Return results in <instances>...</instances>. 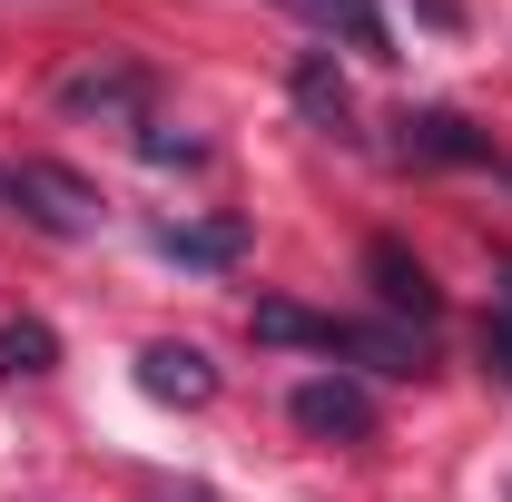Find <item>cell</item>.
Masks as SVG:
<instances>
[{
	"mask_svg": "<svg viewBox=\"0 0 512 502\" xmlns=\"http://www.w3.org/2000/svg\"><path fill=\"white\" fill-rule=\"evenodd\" d=\"M138 394H148V404H207V394H217V365H207V355H197V345H178V335H168V345H148V355H138Z\"/></svg>",
	"mask_w": 512,
	"mask_h": 502,
	"instance_id": "cell-5",
	"label": "cell"
},
{
	"mask_svg": "<svg viewBox=\"0 0 512 502\" xmlns=\"http://www.w3.org/2000/svg\"><path fill=\"white\" fill-rule=\"evenodd\" d=\"M296 10H306L316 30H345V40H355L365 60H394V30L375 20V0H296Z\"/></svg>",
	"mask_w": 512,
	"mask_h": 502,
	"instance_id": "cell-9",
	"label": "cell"
},
{
	"mask_svg": "<svg viewBox=\"0 0 512 502\" xmlns=\"http://www.w3.org/2000/svg\"><path fill=\"white\" fill-rule=\"evenodd\" d=\"M178 502H207V493H197V483H188V493H178Z\"/></svg>",
	"mask_w": 512,
	"mask_h": 502,
	"instance_id": "cell-13",
	"label": "cell"
},
{
	"mask_svg": "<svg viewBox=\"0 0 512 502\" xmlns=\"http://www.w3.org/2000/svg\"><path fill=\"white\" fill-rule=\"evenodd\" d=\"M69 119H109V128H148V69L138 60H79L60 79Z\"/></svg>",
	"mask_w": 512,
	"mask_h": 502,
	"instance_id": "cell-2",
	"label": "cell"
},
{
	"mask_svg": "<svg viewBox=\"0 0 512 502\" xmlns=\"http://www.w3.org/2000/svg\"><path fill=\"white\" fill-rule=\"evenodd\" d=\"M503 306H512V286H503Z\"/></svg>",
	"mask_w": 512,
	"mask_h": 502,
	"instance_id": "cell-14",
	"label": "cell"
},
{
	"mask_svg": "<svg viewBox=\"0 0 512 502\" xmlns=\"http://www.w3.org/2000/svg\"><path fill=\"white\" fill-rule=\"evenodd\" d=\"M286 99H296V109H306V128H325V138H345V128H355V89H345L335 50H306V60L286 69Z\"/></svg>",
	"mask_w": 512,
	"mask_h": 502,
	"instance_id": "cell-6",
	"label": "cell"
},
{
	"mask_svg": "<svg viewBox=\"0 0 512 502\" xmlns=\"http://www.w3.org/2000/svg\"><path fill=\"white\" fill-rule=\"evenodd\" d=\"M483 355H493V365H503V375H512V306L493 315V325H483Z\"/></svg>",
	"mask_w": 512,
	"mask_h": 502,
	"instance_id": "cell-12",
	"label": "cell"
},
{
	"mask_svg": "<svg viewBox=\"0 0 512 502\" xmlns=\"http://www.w3.org/2000/svg\"><path fill=\"white\" fill-rule=\"evenodd\" d=\"M0 207L30 217V227H50V237H89V227H99V188H89L79 168H60V158L0 168Z\"/></svg>",
	"mask_w": 512,
	"mask_h": 502,
	"instance_id": "cell-1",
	"label": "cell"
},
{
	"mask_svg": "<svg viewBox=\"0 0 512 502\" xmlns=\"http://www.w3.org/2000/svg\"><path fill=\"white\" fill-rule=\"evenodd\" d=\"M286 414H296L316 443H365L375 434V394H365L355 375H306L296 394H286Z\"/></svg>",
	"mask_w": 512,
	"mask_h": 502,
	"instance_id": "cell-3",
	"label": "cell"
},
{
	"mask_svg": "<svg viewBox=\"0 0 512 502\" xmlns=\"http://www.w3.org/2000/svg\"><path fill=\"white\" fill-rule=\"evenodd\" d=\"M365 276H375V296L404 315V325H434V306H444V296H434V276L394 247V237H375V247H365Z\"/></svg>",
	"mask_w": 512,
	"mask_h": 502,
	"instance_id": "cell-7",
	"label": "cell"
},
{
	"mask_svg": "<svg viewBox=\"0 0 512 502\" xmlns=\"http://www.w3.org/2000/svg\"><path fill=\"white\" fill-rule=\"evenodd\" d=\"M148 247L168 256V266H237V247H247V227H237V217H207V227H178V217H168V227H158Z\"/></svg>",
	"mask_w": 512,
	"mask_h": 502,
	"instance_id": "cell-8",
	"label": "cell"
},
{
	"mask_svg": "<svg viewBox=\"0 0 512 502\" xmlns=\"http://www.w3.org/2000/svg\"><path fill=\"white\" fill-rule=\"evenodd\" d=\"M50 365H60V335L40 315H10L0 325V375H50Z\"/></svg>",
	"mask_w": 512,
	"mask_h": 502,
	"instance_id": "cell-10",
	"label": "cell"
},
{
	"mask_svg": "<svg viewBox=\"0 0 512 502\" xmlns=\"http://www.w3.org/2000/svg\"><path fill=\"white\" fill-rule=\"evenodd\" d=\"M394 128H404L394 148H404V158H434V168H483V158H493V138L463 119V109H404Z\"/></svg>",
	"mask_w": 512,
	"mask_h": 502,
	"instance_id": "cell-4",
	"label": "cell"
},
{
	"mask_svg": "<svg viewBox=\"0 0 512 502\" xmlns=\"http://www.w3.org/2000/svg\"><path fill=\"white\" fill-rule=\"evenodd\" d=\"M138 158H148V168H197L207 148H197V138H168V128L148 119V128H138Z\"/></svg>",
	"mask_w": 512,
	"mask_h": 502,
	"instance_id": "cell-11",
	"label": "cell"
}]
</instances>
